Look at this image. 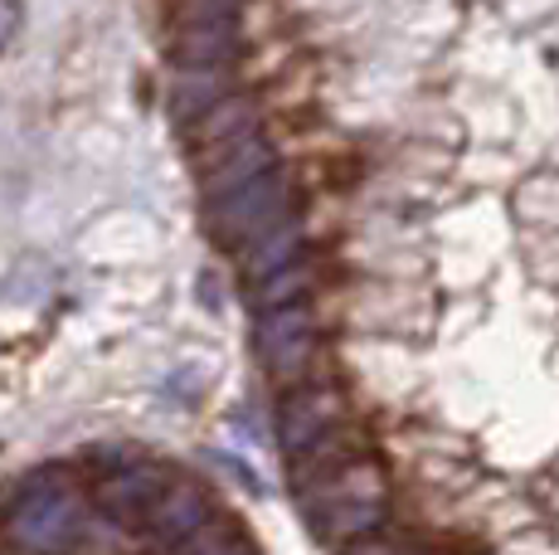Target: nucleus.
Returning <instances> with one entry per match:
<instances>
[{
	"mask_svg": "<svg viewBox=\"0 0 559 555\" xmlns=\"http://www.w3.org/2000/svg\"><path fill=\"white\" fill-rule=\"evenodd\" d=\"M555 551H559V541H555Z\"/></svg>",
	"mask_w": 559,
	"mask_h": 555,
	"instance_id": "obj_20",
	"label": "nucleus"
},
{
	"mask_svg": "<svg viewBox=\"0 0 559 555\" xmlns=\"http://www.w3.org/2000/svg\"><path fill=\"white\" fill-rule=\"evenodd\" d=\"M219 98H229V79L224 69H180L176 73V88H170V103H176L180 117H204Z\"/></svg>",
	"mask_w": 559,
	"mask_h": 555,
	"instance_id": "obj_12",
	"label": "nucleus"
},
{
	"mask_svg": "<svg viewBox=\"0 0 559 555\" xmlns=\"http://www.w3.org/2000/svg\"><path fill=\"white\" fill-rule=\"evenodd\" d=\"M195 555H258V546L239 531H210L195 546Z\"/></svg>",
	"mask_w": 559,
	"mask_h": 555,
	"instance_id": "obj_15",
	"label": "nucleus"
},
{
	"mask_svg": "<svg viewBox=\"0 0 559 555\" xmlns=\"http://www.w3.org/2000/svg\"><path fill=\"white\" fill-rule=\"evenodd\" d=\"M283 220H293V180H287L283 166L263 170L258 180L229 190L219 200H204V229H210L214 244H229V249L263 239Z\"/></svg>",
	"mask_w": 559,
	"mask_h": 555,
	"instance_id": "obj_1",
	"label": "nucleus"
},
{
	"mask_svg": "<svg viewBox=\"0 0 559 555\" xmlns=\"http://www.w3.org/2000/svg\"><path fill=\"white\" fill-rule=\"evenodd\" d=\"M190 132H195V142L204 152H214V146H224V142H239V137L258 132V103L229 93V98H219L204 117H195Z\"/></svg>",
	"mask_w": 559,
	"mask_h": 555,
	"instance_id": "obj_10",
	"label": "nucleus"
},
{
	"mask_svg": "<svg viewBox=\"0 0 559 555\" xmlns=\"http://www.w3.org/2000/svg\"><path fill=\"white\" fill-rule=\"evenodd\" d=\"M341 420H346V394L336 386H297L277 404V444L287 458H302L307 448L331 439Z\"/></svg>",
	"mask_w": 559,
	"mask_h": 555,
	"instance_id": "obj_3",
	"label": "nucleus"
},
{
	"mask_svg": "<svg viewBox=\"0 0 559 555\" xmlns=\"http://www.w3.org/2000/svg\"><path fill=\"white\" fill-rule=\"evenodd\" d=\"M535 273H540L545 283H559V234L535 249Z\"/></svg>",
	"mask_w": 559,
	"mask_h": 555,
	"instance_id": "obj_16",
	"label": "nucleus"
},
{
	"mask_svg": "<svg viewBox=\"0 0 559 555\" xmlns=\"http://www.w3.org/2000/svg\"><path fill=\"white\" fill-rule=\"evenodd\" d=\"M239 0H190V20H234Z\"/></svg>",
	"mask_w": 559,
	"mask_h": 555,
	"instance_id": "obj_17",
	"label": "nucleus"
},
{
	"mask_svg": "<svg viewBox=\"0 0 559 555\" xmlns=\"http://www.w3.org/2000/svg\"><path fill=\"white\" fill-rule=\"evenodd\" d=\"M307 287H311V263L297 259V263H287L283 273H273V278H263V283H253V307H258V312H273V307L302 303Z\"/></svg>",
	"mask_w": 559,
	"mask_h": 555,
	"instance_id": "obj_14",
	"label": "nucleus"
},
{
	"mask_svg": "<svg viewBox=\"0 0 559 555\" xmlns=\"http://www.w3.org/2000/svg\"><path fill=\"white\" fill-rule=\"evenodd\" d=\"M346 555H404L394 541H384V536H356L346 546Z\"/></svg>",
	"mask_w": 559,
	"mask_h": 555,
	"instance_id": "obj_18",
	"label": "nucleus"
},
{
	"mask_svg": "<svg viewBox=\"0 0 559 555\" xmlns=\"http://www.w3.org/2000/svg\"><path fill=\"white\" fill-rule=\"evenodd\" d=\"M511 205L525 224H540V229L559 234V176H535L525 186H515Z\"/></svg>",
	"mask_w": 559,
	"mask_h": 555,
	"instance_id": "obj_13",
	"label": "nucleus"
},
{
	"mask_svg": "<svg viewBox=\"0 0 559 555\" xmlns=\"http://www.w3.org/2000/svg\"><path fill=\"white\" fill-rule=\"evenodd\" d=\"M146 521H152L160 541H190L210 527V497L190 483H170V493L156 501V511Z\"/></svg>",
	"mask_w": 559,
	"mask_h": 555,
	"instance_id": "obj_7",
	"label": "nucleus"
},
{
	"mask_svg": "<svg viewBox=\"0 0 559 555\" xmlns=\"http://www.w3.org/2000/svg\"><path fill=\"white\" fill-rule=\"evenodd\" d=\"M302 259V224L297 220H283L277 229H267L263 239L243 244V278L249 283H263V278L283 273L287 263Z\"/></svg>",
	"mask_w": 559,
	"mask_h": 555,
	"instance_id": "obj_9",
	"label": "nucleus"
},
{
	"mask_svg": "<svg viewBox=\"0 0 559 555\" xmlns=\"http://www.w3.org/2000/svg\"><path fill=\"white\" fill-rule=\"evenodd\" d=\"M15 29H20V0H0V49L15 39Z\"/></svg>",
	"mask_w": 559,
	"mask_h": 555,
	"instance_id": "obj_19",
	"label": "nucleus"
},
{
	"mask_svg": "<svg viewBox=\"0 0 559 555\" xmlns=\"http://www.w3.org/2000/svg\"><path fill=\"white\" fill-rule=\"evenodd\" d=\"M258 356H263L267 376L293 386L307 376L311 356H317V317L307 303H287L258 317Z\"/></svg>",
	"mask_w": 559,
	"mask_h": 555,
	"instance_id": "obj_2",
	"label": "nucleus"
},
{
	"mask_svg": "<svg viewBox=\"0 0 559 555\" xmlns=\"http://www.w3.org/2000/svg\"><path fill=\"white\" fill-rule=\"evenodd\" d=\"M73 527H79V497L69 487H35L25 493V501L10 517V536L15 546L35 551V555H53L69 546Z\"/></svg>",
	"mask_w": 559,
	"mask_h": 555,
	"instance_id": "obj_4",
	"label": "nucleus"
},
{
	"mask_svg": "<svg viewBox=\"0 0 559 555\" xmlns=\"http://www.w3.org/2000/svg\"><path fill=\"white\" fill-rule=\"evenodd\" d=\"M176 55L186 69H229V59L239 55V29L234 20H190Z\"/></svg>",
	"mask_w": 559,
	"mask_h": 555,
	"instance_id": "obj_8",
	"label": "nucleus"
},
{
	"mask_svg": "<svg viewBox=\"0 0 559 555\" xmlns=\"http://www.w3.org/2000/svg\"><path fill=\"white\" fill-rule=\"evenodd\" d=\"M384 521V501H331L326 511L311 517L321 541H356V536H370L374 527Z\"/></svg>",
	"mask_w": 559,
	"mask_h": 555,
	"instance_id": "obj_11",
	"label": "nucleus"
},
{
	"mask_svg": "<svg viewBox=\"0 0 559 555\" xmlns=\"http://www.w3.org/2000/svg\"><path fill=\"white\" fill-rule=\"evenodd\" d=\"M166 493L170 473L160 463H122L98 483V507L117 521H146Z\"/></svg>",
	"mask_w": 559,
	"mask_h": 555,
	"instance_id": "obj_6",
	"label": "nucleus"
},
{
	"mask_svg": "<svg viewBox=\"0 0 559 555\" xmlns=\"http://www.w3.org/2000/svg\"><path fill=\"white\" fill-rule=\"evenodd\" d=\"M277 166V152H273V142L267 137H239V142H224V146H214V152H204V162H200V186H204V200H219V196H229V190H239V186H249V180H258L263 170H273Z\"/></svg>",
	"mask_w": 559,
	"mask_h": 555,
	"instance_id": "obj_5",
	"label": "nucleus"
}]
</instances>
